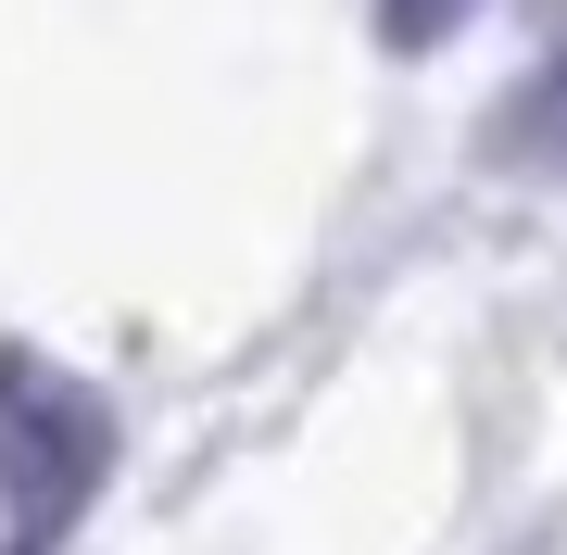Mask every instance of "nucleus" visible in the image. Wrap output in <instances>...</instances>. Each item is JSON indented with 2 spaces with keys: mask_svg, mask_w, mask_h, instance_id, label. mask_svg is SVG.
Segmentation results:
<instances>
[{
  "mask_svg": "<svg viewBox=\"0 0 567 555\" xmlns=\"http://www.w3.org/2000/svg\"><path fill=\"white\" fill-rule=\"evenodd\" d=\"M102 467H114L102 391H76L63 367H39V353H0V505H13L25 531H63V517L102 493Z\"/></svg>",
  "mask_w": 567,
  "mask_h": 555,
  "instance_id": "1",
  "label": "nucleus"
},
{
  "mask_svg": "<svg viewBox=\"0 0 567 555\" xmlns=\"http://www.w3.org/2000/svg\"><path fill=\"white\" fill-rule=\"evenodd\" d=\"M466 13H480V0H379V39L391 51H429V39H454Z\"/></svg>",
  "mask_w": 567,
  "mask_h": 555,
  "instance_id": "2",
  "label": "nucleus"
}]
</instances>
